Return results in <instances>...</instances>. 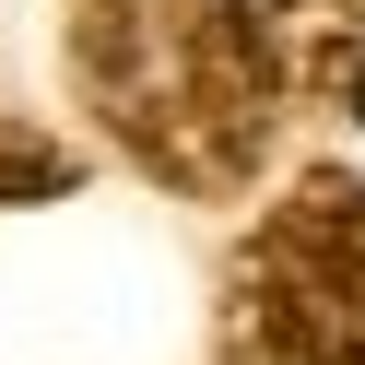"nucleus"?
Returning <instances> with one entry per match:
<instances>
[{
    "instance_id": "obj_1",
    "label": "nucleus",
    "mask_w": 365,
    "mask_h": 365,
    "mask_svg": "<svg viewBox=\"0 0 365 365\" xmlns=\"http://www.w3.org/2000/svg\"><path fill=\"white\" fill-rule=\"evenodd\" d=\"M71 83L106 142L177 200H236L271 165V71L247 0H95L71 24Z\"/></svg>"
},
{
    "instance_id": "obj_2",
    "label": "nucleus",
    "mask_w": 365,
    "mask_h": 365,
    "mask_svg": "<svg viewBox=\"0 0 365 365\" xmlns=\"http://www.w3.org/2000/svg\"><path fill=\"white\" fill-rule=\"evenodd\" d=\"M247 247H259L283 283H307L318 307L365 341V177H341V165L294 177V200H271Z\"/></svg>"
},
{
    "instance_id": "obj_3",
    "label": "nucleus",
    "mask_w": 365,
    "mask_h": 365,
    "mask_svg": "<svg viewBox=\"0 0 365 365\" xmlns=\"http://www.w3.org/2000/svg\"><path fill=\"white\" fill-rule=\"evenodd\" d=\"M212 341H224V365H365V341L341 330L307 283H283L259 247H236V259H224Z\"/></svg>"
},
{
    "instance_id": "obj_4",
    "label": "nucleus",
    "mask_w": 365,
    "mask_h": 365,
    "mask_svg": "<svg viewBox=\"0 0 365 365\" xmlns=\"http://www.w3.org/2000/svg\"><path fill=\"white\" fill-rule=\"evenodd\" d=\"M247 24H259L271 95H294V106H341L354 95V71H365V12L354 0H271Z\"/></svg>"
},
{
    "instance_id": "obj_5",
    "label": "nucleus",
    "mask_w": 365,
    "mask_h": 365,
    "mask_svg": "<svg viewBox=\"0 0 365 365\" xmlns=\"http://www.w3.org/2000/svg\"><path fill=\"white\" fill-rule=\"evenodd\" d=\"M71 189H83V153L59 142V130L0 118V212H12V200H71Z\"/></svg>"
},
{
    "instance_id": "obj_6",
    "label": "nucleus",
    "mask_w": 365,
    "mask_h": 365,
    "mask_svg": "<svg viewBox=\"0 0 365 365\" xmlns=\"http://www.w3.org/2000/svg\"><path fill=\"white\" fill-rule=\"evenodd\" d=\"M341 118H365V71H354V95H341Z\"/></svg>"
}]
</instances>
